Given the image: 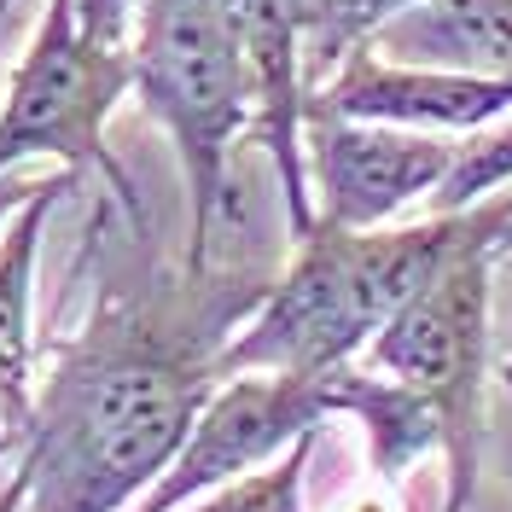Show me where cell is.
<instances>
[{"label": "cell", "instance_id": "obj_1", "mask_svg": "<svg viewBox=\"0 0 512 512\" xmlns=\"http://www.w3.org/2000/svg\"><path fill=\"white\" fill-rule=\"evenodd\" d=\"M274 274L128 268L99 280L88 326L59 344L18 443L24 512H128L187 443L222 384L227 338L256 315Z\"/></svg>", "mask_w": 512, "mask_h": 512}, {"label": "cell", "instance_id": "obj_2", "mask_svg": "<svg viewBox=\"0 0 512 512\" xmlns=\"http://www.w3.org/2000/svg\"><path fill=\"white\" fill-rule=\"evenodd\" d=\"M501 233V192L454 216H425L402 227H326L315 222L291 262L274 274L256 315L227 338L222 379L233 373H332L373 344L454 251Z\"/></svg>", "mask_w": 512, "mask_h": 512}, {"label": "cell", "instance_id": "obj_3", "mask_svg": "<svg viewBox=\"0 0 512 512\" xmlns=\"http://www.w3.org/2000/svg\"><path fill=\"white\" fill-rule=\"evenodd\" d=\"M128 76L146 117L169 134L192 204L187 268H216V222L233 216V146L251 134V70L227 0H140Z\"/></svg>", "mask_w": 512, "mask_h": 512}, {"label": "cell", "instance_id": "obj_4", "mask_svg": "<svg viewBox=\"0 0 512 512\" xmlns=\"http://www.w3.org/2000/svg\"><path fill=\"white\" fill-rule=\"evenodd\" d=\"M495 245L478 239L454 251L425 286L384 320L367 344V367L414 384L437 414L443 454V507L466 512L478 501V478L489 460V315H495Z\"/></svg>", "mask_w": 512, "mask_h": 512}, {"label": "cell", "instance_id": "obj_5", "mask_svg": "<svg viewBox=\"0 0 512 512\" xmlns=\"http://www.w3.org/2000/svg\"><path fill=\"white\" fill-rule=\"evenodd\" d=\"M128 88V53L94 47L82 35L76 0H47L0 94V175L24 169L30 158H59V169H105V181L123 187L128 175L105 146V123Z\"/></svg>", "mask_w": 512, "mask_h": 512}, {"label": "cell", "instance_id": "obj_6", "mask_svg": "<svg viewBox=\"0 0 512 512\" xmlns=\"http://www.w3.org/2000/svg\"><path fill=\"white\" fill-rule=\"evenodd\" d=\"M326 408V384L303 373H233L210 390V402L198 408L187 443L175 448V460L146 483V495L128 512H181L204 501L210 489L245 478L256 466L280 460L297 437L320 431Z\"/></svg>", "mask_w": 512, "mask_h": 512}, {"label": "cell", "instance_id": "obj_7", "mask_svg": "<svg viewBox=\"0 0 512 512\" xmlns=\"http://www.w3.org/2000/svg\"><path fill=\"white\" fill-rule=\"evenodd\" d=\"M454 152H460L454 134L303 111V163L315 192V222L326 227H390L408 204L443 187Z\"/></svg>", "mask_w": 512, "mask_h": 512}, {"label": "cell", "instance_id": "obj_8", "mask_svg": "<svg viewBox=\"0 0 512 512\" xmlns=\"http://www.w3.org/2000/svg\"><path fill=\"white\" fill-rule=\"evenodd\" d=\"M303 111L425 128V134H478L512 117V82L472 76V70H437V64H396L373 47H355L320 88H309Z\"/></svg>", "mask_w": 512, "mask_h": 512}, {"label": "cell", "instance_id": "obj_9", "mask_svg": "<svg viewBox=\"0 0 512 512\" xmlns=\"http://www.w3.org/2000/svg\"><path fill=\"white\" fill-rule=\"evenodd\" d=\"M233 24L245 41V70H251V134L268 152L280 175V198L291 216V239L315 227V192H309V163H303V30H297V0H227Z\"/></svg>", "mask_w": 512, "mask_h": 512}, {"label": "cell", "instance_id": "obj_10", "mask_svg": "<svg viewBox=\"0 0 512 512\" xmlns=\"http://www.w3.org/2000/svg\"><path fill=\"white\" fill-rule=\"evenodd\" d=\"M76 169L41 175V187L18 204V216L0 233V443H24V425L35 408V256L47 216L64 192H76Z\"/></svg>", "mask_w": 512, "mask_h": 512}, {"label": "cell", "instance_id": "obj_11", "mask_svg": "<svg viewBox=\"0 0 512 512\" xmlns=\"http://www.w3.org/2000/svg\"><path fill=\"white\" fill-rule=\"evenodd\" d=\"M367 47L396 64H437L512 82V0H419Z\"/></svg>", "mask_w": 512, "mask_h": 512}, {"label": "cell", "instance_id": "obj_12", "mask_svg": "<svg viewBox=\"0 0 512 512\" xmlns=\"http://www.w3.org/2000/svg\"><path fill=\"white\" fill-rule=\"evenodd\" d=\"M320 384H326V408L350 414L367 431V460H373L379 478L396 483L408 478L425 454H437V414L414 384L390 379L379 367H355V361L320 373Z\"/></svg>", "mask_w": 512, "mask_h": 512}, {"label": "cell", "instance_id": "obj_13", "mask_svg": "<svg viewBox=\"0 0 512 512\" xmlns=\"http://www.w3.org/2000/svg\"><path fill=\"white\" fill-rule=\"evenodd\" d=\"M419 0H297V30H303V88H320L355 47L402 18Z\"/></svg>", "mask_w": 512, "mask_h": 512}, {"label": "cell", "instance_id": "obj_14", "mask_svg": "<svg viewBox=\"0 0 512 512\" xmlns=\"http://www.w3.org/2000/svg\"><path fill=\"white\" fill-rule=\"evenodd\" d=\"M315 443H320V431L297 437L280 460H268V466H256L245 478L210 489L204 501H192V507H181V512H309L303 507V478H309Z\"/></svg>", "mask_w": 512, "mask_h": 512}, {"label": "cell", "instance_id": "obj_15", "mask_svg": "<svg viewBox=\"0 0 512 512\" xmlns=\"http://www.w3.org/2000/svg\"><path fill=\"white\" fill-rule=\"evenodd\" d=\"M134 18H140V0H76V24L94 47L128 53L134 41Z\"/></svg>", "mask_w": 512, "mask_h": 512}, {"label": "cell", "instance_id": "obj_16", "mask_svg": "<svg viewBox=\"0 0 512 512\" xmlns=\"http://www.w3.org/2000/svg\"><path fill=\"white\" fill-rule=\"evenodd\" d=\"M489 460L512 489V361L501 367V419H489Z\"/></svg>", "mask_w": 512, "mask_h": 512}, {"label": "cell", "instance_id": "obj_17", "mask_svg": "<svg viewBox=\"0 0 512 512\" xmlns=\"http://www.w3.org/2000/svg\"><path fill=\"white\" fill-rule=\"evenodd\" d=\"M41 187V175H24V169H12V175H0V222H12L18 216V204Z\"/></svg>", "mask_w": 512, "mask_h": 512}, {"label": "cell", "instance_id": "obj_18", "mask_svg": "<svg viewBox=\"0 0 512 512\" xmlns=\"http://www.w3.org/2000/svg\"><path fill=\"white\" fill-rule=\"evenodd\" d=\"M24 501H30V483L12 466V483H0V512H24Z\"/></svg>", "mask_w": 512, "mask_h": 512}, {"label": "cell", "instance_id": "obj_19", "mask_svg": "<svg viewBox=\"0 0 512 512\" xmlns=\"http://www.w3.org/2000/svg\"><path fill=\"white\" fill-rule=\"evenodd\" d=\"M495 256H512V192H501V233H495Z\"/></svg>", "mask_w": 512, "mask_h": 512}, {"label": "cell", "instance_id": "obj_20", "mask_svg": "<svg viewBox=\"0 0 512 512\" xmlns=\"http://www.w3.org/2000/svg\"><path fill=\"white\" fill-rule=\"evenodd\" d=\"M355 512H390V507H384V501H361Z\"/></svg>", "mask_w": 512, "mask_h": 512}, {"label": "cell", "instance_id": "obj_21", "mask_svg": "<svg viewBox=\"0 0 512 512\" xmlns=\"http://www.w3.org/2000/svg\"><path fill=\"white\" fill-rule=\"evenodd\" d=\"M6 18H12V0H0V30H6Z\"/></svg>", "mask_w": 512, "mask_h": 512}]
</instances>
